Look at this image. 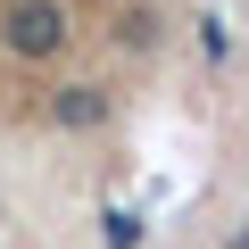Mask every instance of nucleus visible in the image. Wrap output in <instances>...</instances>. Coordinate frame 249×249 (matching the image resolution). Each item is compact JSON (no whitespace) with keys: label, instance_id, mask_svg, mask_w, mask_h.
<instances>
[{"label":"nucleus","instance_id":"f257e3e1","mask_svg":"<svg viewBox=\"0 0 249 249\" xmlns=\"http://www.w3.org/2000/svg\"><path fill=\"white\" fill-rule=\"evenodd\" d=\"M0 50L25 58V67L58 58L67 50V9H58V0H9V9H0Z\"/></svg>","mask_w":249,"mask_h":249},{"label":"nucleus","instance_id":"f03ea898","mask_svg":"<svg viewBox=\"0 0 249 249\" xmlns=\"http://www.w3.org/2000/svg\"><path fill=\"white\" fill-rule=\"evenodd\" d=\"M50 124H58V133H100V124H108V91L100 83H58L50 91Z\"/></svg>","mask_w":249,"mask_h":249},{"label":"nucleus","instance_id":"7ed1b4c3","mask_svg":"<svg viewBox=\"0 0 249 249\" xmlns=\"http://www.w3.org/2000/svg\"><path fill=\"white\" fill-rule=\"evenodd\" d=\"M142 232H150V224H142L133 208H108V216H100V241H108V249H142Z\"/></svg>","mask_w":249,"mask_h":249},{"label":"nucleus","instance_id":"20e7f679","mask_svg":"<svg viewBox=\"0 0 249 249\" xmlns=\"http://www.w3.org/2000/svg\"><path fill=\"white\" fill-rule=\"evenodd\" d=\"M150 42H158V17L150 9H124L116 17V50H150Z\"/></svg>","mask_w":249,"mask_h":249}]
</instances>
